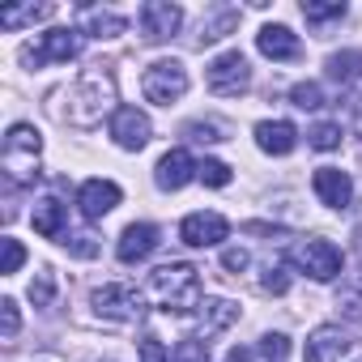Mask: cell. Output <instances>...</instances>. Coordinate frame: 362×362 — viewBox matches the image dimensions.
Instances as JSON below:
<instances>
[{
    "mask_svg": "<svg viewBox=\"0 0 362 362\" xmlns=\"http://www.w3.org/2000/svg\"><path fill=\"white\" fill-rule=\"evenodd\" d=\"M149 298L162 307V311H175V315H188L192 307H201V273L192 264H162L149 273Z\"/></svg>",
    "mask_w": 362,
    "mask_h": 362,
    "instance_id": "1",
    "label": "cell"
},
{
    "mask_svg": "<svg viewBox=\"0 0 362 362\" xmlns=\"http://www.w3.org/2000/svg\"><path fill=\"white\" fill-rule=\"evenodd\" d=\"M39 153H43L39 128L13 124L5 132V149H0V166H5L9 184H35V179H39Z\"/></svg>",
    "mask_w": 362,
    "mask_h": 362,
    "instance_id": "2",
    "label": "cell"
},
{
    "mask_svg": "<svg viewBox=\"0 0 362 362\" xmlns=\"http://www.w3.org/2000/svg\"><path fill=\"white\" fill-rule=\"evenodd\" d=\"M115 103V81H111V73H86L73 90H69V119L73 124H81V128H90V124H98L103 119V111Z\"/></svg>",
    "mask_w": 362,
    "mask_h": 362,
    "instance_id": "3",
    "label": "cell"
},
{
    "mask_svg": "<svg viewBox=\"0 0 362 362\" xmlns=\"http://www.w3.org/2000/svg\"><path fill=\"white\" fill-rule=\"evenodd\" d=\"M90 303H94V311L103 320H115V324H132V320L145 315V294L132 281H107V286L94 290Z\"/></svg>",
    "mask_w": 362,
    "mask_h": 362,
    "instance_id": "4",
    "label": "cell"
},
{
    "mask_svg": "<svg viewBox=\"0 0 362 362\" xmlns=\"http://www.w3.org/2000/svg\"><path fill=\"white\" fill-rule=\"evenodd\" d=\"M141 90H145L149 103L170 107V103H179V98L188 94V69L179 64V60H153L145 69V77H141Z\"/></svg>",
    "mask_w": 362,
    "mask_h": 362,
    "instance_id": "5",
    "label": "cell"
},
{
    "mask_svg": "<svg viewBox=\"0 0 362 362\" xmlns=\"http://www.w3.org/2000/svg\"><path fill=\"white\" fill-rule=\"evenodd\" d=\"M81 56V30H47L39 43H30V47H22V64H30V69H43V64H69V60H77Z\"/></svg>",
    "mask_w": 362,
    "mask_h": 362,
    "instance_id": "6",
    "label": "cell"
},
{
    "mask_svg": "<svg viewBox=\"0 0 362 362\" xmlns=\"http://www.w3.org/2000/svg\"><path fill=\"white\" fill-rule=\"evenodd\" d=\"M205 81H209V90H214V94H222V98H235V94H243V90H247V81H252L247 56H243V52H222V56L209 64Z\"/></svg>",
    "mask_w": 362,
    "mask_h": 362,
    "instance_id": "7",
    "label": "cell"
},
{
    "mask_svg": "<svg viewBox=\"0 0 362 362\" xmlns=\"http://www.w3.org/2000/svg\"><path fill=\"white\" fill-rule=\"evenodd\" d=\"M294 264H298L303 273H311L315 281H332V277L341 273V252H337L328 239H303V243L294 247Z\"/></svg>",
    "mask_w": 362,
    "mask_h": 362,
    "instance_id": "8",
    "label": "cell"
},
{
    "mask_svg": "<svg viewBox=\"0 0 362 362\" xmlns=\"http://www.w3.org/2000/svg\"><path fill=\"white\" fill-rule=\"evenodd\" d=\"M179 26H184V9L170 5V0H149V5H141V30L149 43H166Z\"/></svg>",
    "mask_w": 362,
    "mask_h": 362,
    "instance_id": "9",
    "label": "cell"
},
{
    "mask_svg": "<svg viewBox=\"0 0 362 362\" xmlns=\"http://www.w3.org/2000/svg\"><path fill=\"white\" fill-rule=\"evenodd\" d=\"M230 235V222L222 214H188L184 226H179V239L188 247H218Z\"/></svg>",
    "mask_w": 362,
    "mask_h": 362,
    "instance_id": "10",
    "label": "cell"
},
{
    "mask_svg": "<svg viewBox=\"0 0 362 362\" xmlns=\"http://www.w3.org/2000/svg\"><path fill=\"white\" fill-rule=\"evenodd\" d=\"M115 205H119V184H111V179H86V184L77 188V209L90 222L107 218Z\"/></svg>",
    "mask_w": 362,
    "mask_h": 362,
    "instance_id": "11",
    "label": "cell"
},
{
    "mask_svg": "<svg viewBox=\"0 0 362 362\" xmlns=\"http://www.w3.org/2000/svg\"><path fill=\"white\" fill-rule=\"evenodd\" d=\"M149 115L145 111H136V107H115V115H111V136H115V145L119 149H145L149 145Z\"/></svg>",
    "mask_w": 362,
    "mask_h": 362,
    "instance_id": "12",
    "label": "cell"
},
{
    "mask_svg": "<svg viewBox=\"0 0 362 362\" xmlns=\"http://www.w3.org/2000/svg\"><path fill=\"white\" fill-rule=\"evenodd\" d=\"M311 188H315V197H320L328 209H345V205L354 201V184H349V175H345V170H337V166H320V170L311 175Z\"/></svg>",
    "mask_w": 362,
    "mask_h": 362,
    "instance_id": "13",
    "label": "cell"
},
{
    "mask_svg": "<svg viewBox=\"0 0 362 362\" xmlns=\"http://www.w3.org/2000/svg\"><path fill=\"white\" fill-rule=\"evenodd\" d=\"M158 243H162V239H158V226H149V222H132V226L119 235L115 256H119L124 264H136V260H145Z\"/></svg>",
    "mask_w": 362,
    "mask_h": 362,
    "instance_id": "14",
    "label": "cell"
},
{
    "mask_svg": "<svg viewBox=\"0 0 362 362\" xmlns=\"http://www.w3.org/2000/svg\"><path fill=\"white\" fill-rule=\"evenodd\" d=\"M197 175V162H192V153L188 149H170V153H162V162H158V188L162 192H179L188 184V179Z\"/></svg>",
    "mask_w": 362,
    "mask_h": 362,
    "instance_id": "15",
    "label": "cell"
},
{
    "mask_svg": "<svg viewBox=\"0 0 362 362\" xmlns=\"http://www.w3.org/2000/svg\"><path fill=\"white\" fill-rule=\"evenodd\" d=\"M235 320H239V307L230 298H205L201 303V315H197V341L209 345V337L222 332V328H230Z\"/></svg>",
    "mask_w": 362,
    "mask_h": 362,
    "instance_id": "16",
    "label": "cell"
},
{
    "mask_svg": "<svg viewBox=\"0 0 362 362\" xmlns=\"http://www.w3.org/2000/svg\"><path fill=\"white\" fill-rule=\"evenodd\" d=\"M349 345H354V341H349L341 328L324 324V328H315L311 341H307V362H341V354H345Z\"/></svg>",
    "mask_w": 362,
    "mask_h": 362,
    "instance_id": "17",
    "label": "cell"
},
{
    "mask_svg": "<svg viewBox=\"0 0 362 362\" xmlns=\"http://www.w3.org/2000/svg\"><path fill=\"white\" fill-rule=\"evenodd\" d=\"M256 145H260L264 153H273V158H286V153L298 145V132H294V124H286V119H264V124H256Z\"/></svg>",
    "mask_w": 362,
    "mask_h": 362,
    "instance_id": "18",
    "label": "cell"
},
{
    "mask_svg": "<svg viewBox=\"0 0 362 362\" xmlns=\"http://www.w3.org/2000/svg\"><path fill=\"white\" fill-rule=\"evenodd\" d=\"M30 222H35V230H39L43 239H64V235H69V209H64L56 197H43V201H35V214H30Z\"/></svg>",
    "mask_w": 362,
    "mask_h": 362,
    "instance_id": "19",
    "label": "cell"
},
{
    "mask_svg": "<svg viewBox=\"0 0 362 362\" xmlns=\"http://www.w3.org/2000/svg\"><path fill=\"white\" fill-rule=\"evenodd\" d=\"M256 47H260V56H269V60H298V35H290L286 26H264L260 35H256Z\"/></svg>",
    "mask_w": 362,
    "mask_h": 362,
    "instance_id": "20",
    "label": "cell"
},
{
    "mask_svg": "<svg viewBox=\"0 0 362 362\" xmlns=\"http://www.w3.org/2000/svg\"><path fill=\"white\" fill-rule=\"evenodd\" d=\"M56 5H22V9H0V26L5 30H18V26H35L43 18H52Z\"/></svg>",
    "mask_w": 362,
    "mask_h": 362,
    "instance_id": "21",
    "label": "cell"
},
{
    "mask_svg": "<svg viewBox=\"0 0 362 362\" xmlns=\"http://www.w3.org/2000/svg\"><path fill=\"white\" fill-rule=\"evenodd\" d=\"M81 18H86V26H90L94 39H115V35H124V26H128L119 13H107V9H86Z\"/></svg>",
    "mask_w": 362,
    "mask_h": 362,
    "instance_id": "22",
    "label": "cell"
},
{
    "mask_svg": "<svg viewBox=\"0 0 362 362\" xmlns=\"http://www.w3.org/2000/svg\"><path fill=\"white\" fill-rule=\"evenodd\" d=\"M358 69H362V52H337V56H328V77L337 86H349L358 77Z\"/></svg>",
    "mask_w": 362,
    "mask_h": 362,
    "instance_id": "23",
    "label": "cell"
},
{
    "mask_svg": "<svg viewBox=\"0 0 362 362\" xmlns=\"http://www.w3.org/2000/svg\"><path fill=\"white\" fill-rule=\"evenodd\" d=\"M303 18H307V22H332V18H345V0H303Z\"/></svg>",
    "mask_w": 362,
    "mask_h": 362,
    "instance_id": "24",
    "label": "cell"
},
{
    "mask_svg": "<svg viewBox=\"0 0 362 362\" xmlns=\"http://www.w3.org/2000/svg\"><path fill=\"white\" fill-rule=\"evenodd\" d=\"M197 179L209 184V188H226L230 184V166L218 162V158H205V162H197Z\"/></svg>",
    "mask_w": 362,
    "mask_h": 362,
    "instance_id": "25",
    "label": "cell"
},
{
    "mask_svg": "<svg viewBox=\"0 0 362 362\" xmlns=\"http://www.w3.org/2000/svg\"><path fill=\"white\" fill-rule=\"evenodd\" d=\"M184 136L197 141V145H214V141H226V128L214 124V119H192V124L184 128Z\"/></svg>",
    "mask_w": 362,
    "mask_h": 362,
    "instance_id": "26",
    "label": "cell"
},
{
    "mask_svg": "<svg viewBox=\"0 0 362 362\" xmlns=\"http://www.w3.org/2000/svg\"><path fill=\"white\" fill-rule=\"evenodd\" d=\"M290 103L303 107V111H320V107H324V90H320L315 81H298V86L290 90Z\"/></svg>",
    "mask_w": 362,
    "mask_h": 362,
    "instance_id": "27",
    "label": "cell"
},
{
    "mask_svg": "<svg viewBox=\"0 0 362 362\" xmlns=\"http://www.w3.org/2000/svg\"><path fill=\"white\" fill-rule=\"evenodd\" d=\"M307 141H311V149H324V153H328V149L341 145V128H337V124H315V128L307 132Z\"/></svg>",
    "mask_w": 362,
    "mask_h": 362,
    "instance_id": "28",
    "label": "cell"
},
{
    "mask_svg": "<svg viewBox=\"0 0 362 362\" xmlns=\"http://www.w3.org/2000/svg\"><path fill=\"white\" fill-rule=\"evenodd\" d=\"M18 328H22L18 303H13V298H0V337H5V341H13V337H18Z\"/></svg>",
    "mask_w": 362,
    "mask_h": 362,
    "instance_id": "29",
    "label": "cell"
},
{
    "mask_svg": "<svg viewBox=\"0 0 362 362\" xmlns=\"http://www.w3.org/2000/svg\"><path fill=\"white\" fill-rule=\"evenodd\" d=\"M52 298H56V277H52V273L43 269V273H39V277L30 281V303H35V307H47Z\"/></svg>",
    "mask_w": 362,
    "mask_h": 362,
    "instance_id": "30",
    "label": "cell"
},
{
    "mask_svg": "<svg viewBox=\"0 0 362 362\" xmlns=\"http://www.w3.org/2000/svg\"><path fill=\"white\" fill-rule=\"evenodd\" d=\"M235 22H239V18H235L230 9H226V13H218L214 22H201V43H214V39H222V35H226Z\"/></svg>",
    "mask_w": 362,
    "mask_h": 362,
    "instance_id": "31",
    "label": "cell"
},
{
    "mask_svg": "<svg viewBox=\"0 0 362 362\" xmlns=\"http://www.w3.org/2000/svg\"><path fill=\"white\" fill-rule=\"evenodd\" d=\"M60 243H64V247H69L73 256H81V260L98 256V243H94V235H86V230H81V235H64Z\"/></svg>",
    "mask_w": 362,
    "mask_h": 362,
    "instance_id": "32",
    "label": "cell"
},
{
    "mask_svg": "<svg viewBox=\"0 0 362 362\" xmlns=\"http://www.w3.org/2000/svg\"><path fill=\"white\" fill-rule=\"evenodd\" d=\"M205 341H179L175 345V354H170V362H205Z\"/></svg>",
    "mask_w": 362,
    "mask_h": 362,
    "instance_id": "33",
    "label": "cell"
},
{
    "mask_svg": "<svg viewBox=\"0 0 362 362\" xmlns=\"http://www.w3.org/2000/svg\"><path fill=\"white\" fill-rule=\"evenodd\" d=\"M260 354H264V358H269V362H281V358H286V354H290V341H286V337H281V332H269V337H264V341H260Z\"/></svg>",
    "mask_w": 362,
    "mask_h": 362,
    "instance_id": "34",
    "label": "cell"
},
{
    "mask_svg": "<svg viewBox=\"0 0 362 362\" xmlns=\"http://www.w3.org/2000/svg\"><path fill=\"white\" fill-rule=\"evenodd\" d=\"M0 243H5V260H0V273H18L22 260H26L22 243H18V239H0Z\"/></svg>",
    "mask_w": 362,
    "mask_h": 362,
    "instance_id": "35",
    "label": "cell"
},
{
    "mask_svg": "<svg viewBox=\"0 0 362 362\" xmlns=\"http://www.w3.org/2000/svg\"><path fill=\"white\" fill-rule=\"evenodd\" d=\"M264 290H269V294H286V290H290V277H286V264H277V269L269 264V273H264Z\"/></svg>",
    "mask_w": 362,
    "mask_h": 362,
    "instance_id": "36",
    "label": "cell"
},
{
    "mask_svg": "<svg viewBox=\"0 0 362 362\" xmlns=\"http://www.w3.org/2000/svg\"><path fill=\"white\" fill-rule=\"evenodd\" d=\"M141 362H170V354H166V345L158 337H145L141 341Z\"/></svg>",
    "mask_w": 362,
    "mask_h": 362,
    "instance_id": "37",
    "label": "cell"
},
{
    "mask_svg": "<svg viewBox=\"0 0 362 362\" xmlns=\"http://www.w3.org/2000/svg\"><path fill=\"white\" fill-rule=\"evenodd\" d=\"M247 260H252V256H247L243 247H226V252H222V269H230V273H243Z\"/></svg>",
    "mask_w": 362,
    "mask_h": 362,
    "instance_id": "38",
    "label": "cell"
},
{
    "mask_svg": "<svg viewBox=\"0 0 362 362\" xmlns=\"http://www.w3.org/2000/svg\"><path fill=\"white\" fill-rule=\"evenodd\" d=\"M226 362H252V354H247V349H239V345H235V349H230V354H226Z\"/></svg>",
    "mask_w": 362,
    "mask_h": 362,
    "instance_id": "39",
    "label": "cell"
}]
</instances>
